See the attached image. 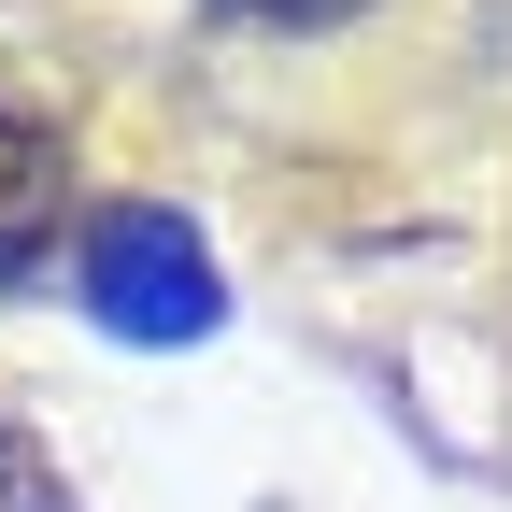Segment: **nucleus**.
Segmentation results:
<instances>
[{
  "mask_svg": "<svg viewBox=\"0 0 512 512\" xmlns=\"http://www.w3.org/2000/svg\"><path fill=\"white\" fill-rule=\"evenodd\" d=\"M86 313L114 342H200L214 313H228V285H214V256H200V228L185 214H100L86 228Z\"/></svg>",
  "mask_w": 512,
  "mask_h": 512,
  "instance_id": "nucleus-1",
  "label": "nucleus"
},
{
  "mask_svg": "<svg viewBox=\"0 0 512 512\" xmlns=\"http://www.w3.org/2000/svg\"><path fill=\"white\" fill-rule=\"evenodd\" d=\"M57 200H72V171H57V143L29 114H0V285L29 271V256L57 242Z\"/></svg>",
  "mask_w": 512,
  "mask_h": 512,
  "instance_id": "nucleus-2",
  "label": "nucleus"
},
{
  "mask_svg": "<svg viewBox=\"0 0 512 512\" xmlns=\"http://www.w3.org/2000/svg\"><path fill=\"white\" fill-rule=\"evenodd\" d=\"M0 512H72V484L43 470V441H29V427H0Z\"/></svg>",
  "mask_w": 512,
  "mask_h": 512,
  "instance_id": "nucleus-3",
  "label": "nucleus"
},
{
  "mask_svg": "<svg viewBox=\"0 0 512 512\" xmlns=\"http://www.w3.org/2000/svg\"><path fill=\"white\" fill-rule=\"evenodd\" d=\"M214 15H242V29H342V15H370V0H214Z\"/></svg>",
  "mask_w": 512,
  "mask_h": 512,
  "instance_id": "nucleus-4",
  "label": "nucleus"
}]
</instances>
